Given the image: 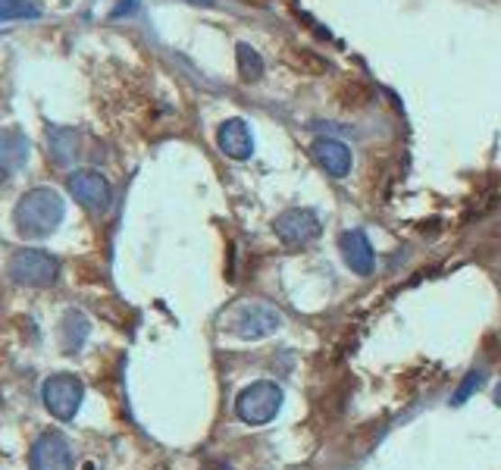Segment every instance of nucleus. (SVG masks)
<instances>
[{
  "label": "nucleus",
  "instance_id": "20e7f679",
  "mask_svg": "<svg viewBox=\"0 0 501 470\" xmlns=\"http://www.w3.org/2000/svg\"><path fill=\"white\" fill-rule=\"evenodd\" d=\"M282 408V389L269 380H257L245 386L235 399V414H239L241 423H250V427H263L269 423Z\"/></svg>",
  "mask_w": 501,
  "mask_h": 470
},
{
  "label": "nucleus",
  "instance_id": "a211bd4d",
  "mask_svg": "<svg viewBox=\"0 0 501 470\" xmlns=\"http://www.w3.org/2000/svg\"><path fill=\"white\" fill-rule=\"evenodd\" d=\"M496 405L501 408V382H498V386H496Z\"/></svg>",
  "mask_w": 501,
  "mask_h": 470
},
{
  "label": "nucleus",
  "instance_id": "423d86ee",
  "mask_svg": "<svg viewBox=\"0 0 501 470\" xmlns=\"http://www.w3.org/2000/svg\"><path fill=\"white\" fill-rule=\"evenodd\" d=\"M273 233L279 238L286 248H305V244H311L314 238H320L323 226H320V217L314 214V210H305V207H288L282 210L279 217L273 220Z\"/></svg>",
  "mask_w": 501,
  "mask_h": 470
},
{
  "label": "nucleus",
  "instance_id": "dca6fc26",
  "mask_svg": "<svg viewBox=\"0 0 501 470\" xmlns=\"http://www.w3.org/2000/svg\"><path fill=\"white\" fill-rule=\"evenodd\" d=\"M483 386H486V370H470V373H467L464 380H460L458 392L451 395V405L460 408L467 399H470L473 392H477V389H483Z\"/></svg>",
  "mask_w": 501,
  "mask_h": 470
},
{
  "label": "nucleus",
  "instance_id": "0eeeda50",
  "mask_svg": "<svg viewBox=\"0 0 501 470\" xmlns=\"http://www.w3.org/2000/svg\"><path fill=\"white\" fill-rule=\"evenodd\" d=\"M66 185H69V195L91 214H104L114 204V189L97 170H76L66 179Z\"/></svg>",
  "mask_w": 501,
  "mask_h": 470
},
{
  "label": "nucleus",
  "instance_id": "f03ea898",
  "mask_svg": "<svg viewBox=\"0 0 501 470\" xmlns=\"http://www.w3.org/2000/svg\"><path fill=\"white\" fill-rule=\"evenodd\" d=\"M279 327H282V314L267 301H241L235 308H229L226 317H223V329H229L232 336L248 342L269 339Z\"/></svg>",
  "mask_w": 501,
  "mask_h": 470
},
{
  "label": "nucleus",
  "instance_id": "1a4fd4ad",
  "mask_svg": "<svg viewBox=\"0 0 501 470\" xmlns=\"http://www.w3.org/2000/svg\"><path fill=\"white\" fill-rule=\"evenodd\" d=\"M339 251L345 257L348 270L358 276H370L376 270V254H373V244L367 242V235L360 229H348V233L339 235Z\"/></svg>",
  "mask_w": 501,
  "mask_h": 470
},
{
  "label": "nucleus",
  "instance_id": "9b49d317",
  "mask_svg": "<svg viewBox=\"0 0 501 470\" xmlns=\"http://www.w3.org/2000/svg\"><path fill=\"white\" fill-rule=\"evenodd\" d=\"M311 154L332 179H345L351 173V151H348V144L339 142V138H316L311 144Z\"/></svg>",
  "mask_w": 501,
  "mask_h": 470
},
{
  "label": "nucleus",
  "instance_id": "ddd939ff",
  "mask_svg": "<svg viewBox=\"0 0 501 470\" xmlns=\"http://www.w3.org/2000/svg\"><path fill=\"white\" fill-rule=\"evenodd\" d=\"M91 323L85 314H78V310H69V314L63 317V329H60V339H63V348L66 352H78L85 342V336H88Z\"/></svg>",
  "mask_w": 501,
  "mask_h": 470
},
{
  "label": "nucleus",
  "instance_id": "2eb2a0df",
  "mask_svg": "<svg viewBox=\"0 0 501 470\" xmlns=\"http://www.w3.org/2000/svg\"><path fill=\"white\" fill-rule=\"evenodd\" d=\"M235 63H239V76L245 78V82H257V78L263 76V60L250 44H239V48H235Z\"/></svg>",
  "mask_w": 501,
  "mask_h": 470
},
{
  "label": "nucleus",
  "instance_id": "6e6552de",
  "mask_svg": "<svg viewBox=\"0 0 501 470\" xmlns=\"http://www.w3.org/2000/svg\"><path fill=\"white\" fill-rule=\"evenodd\" d=\"M32 470H72L76 461H72V448L66 442L63 433L50 429V433H41L35 442H32Z\"/></svg>",
  "mask_w": 501,
  "mask_h": 470
},
{
  "label": "nucleus",
  "instance_id": "f257e3e1",
  "mask_svg": "<svg viewBox=\"0 0 501 470\" xmlns=\"http://www.w3.org/2000/svg\"><path fill=\"white\" fill-rule=\"evenodd\" d=\"M66 217V201L57 189L38 185V189L25 191L19 198L16 210H13V223H16L19 235L25 238H48L60 229Z\"/></svg>",
  "mask_w": 501,
  "mask_h": 470
},
{
  "label": "nucleus",
  "instance_id": "9d476101",
  "mask_svg": "<svg viewBox=\"0 0 501 470\" xmlns=\"http://www.w3.org/2000/svg\"><path fill=\"white\" fill-rule=\"evenodd\" d=\"M216 144L220 151L229 157V161H248L254 154V138H250V129L245 119H226V123L216 129Z\"/></svg>",
  "mask_w": 501,
  "mask_h": 470
},
{
  "label": "nucleus",
  "instance_id": "f8f14e48",
  "mask_svg": "<svg viewBox=\"0 0 501 470\" xmlns=\"http://www.w3.org/2000/svg\"><path fill=\"white\" fill-rule=\"evenodd\" d=\"M29 161V138L19 129H4L0 132V170L4 173H16Z\"/></svg>",
  "mask_w": 501,
  "mask_h": 470
},
{
  "label": "nucleus",
  "instance_id": "39448f33",
  "mask_svg": "<svg viewBox=\"0 0 501 470\" xmlns=\"http://www.w3.org/2000/svg\"><path fill=\"white\" fill-rule=\"evenodd\" d=\"M41 401L57 420H72L78 414L85 401V386L78 376L72 373H54L50 380H44L41 386Z\"/></svg>",
  "mask_w": 501,
  "mask_h": 470
},
{
  "label": "nucleus",
  "instance_id": "7ed1b4c3",
  "mask_svg": "<svg viewBox=\"0 0 501 470\" xmlns=\"http://www.w3.org/2000/svg\"><path fill=\"white\" fill-rule=\"evenodd\" d=\"M6 273L16 286H29V289H44L54 286L57 273H60V263L41 248H23L10 257L6 263Z\"/></svg>",
  "mask_w": 501,
  "mask_h": 470
},
{
  "label": "nucleus",
  "instance_id": "6ab92c4d",
  "mask_svg": "<svg viewBox=\"0 0 501 470\" xmlns=\"http://www.w3.org/2000/svg\"><path fill=\"white\" fill-rule=\"evenodd\" d=\"M191 4H214V0H191Z\"/></svg>",
  "mask_w": 501,
  "mask_h": 470
},
{
  "label": "nucleus",
  "instance_id": "4468645a",
  "mask_svg": "<svg viewBox=\"0 0 501 470\" xmlns=\"http://www.w3.org/2000/svg\"><path fill=\"white\" fill-rule=\"evenodd\" d=\"M38 0H0V23H23V19H41Z\"/></svg>",
  "mask_w": 501,
  "mask_h": 470
},
{
  "label": "nucleus",
  "instance_id": "f3484780",
  "mask_svg": "<svg viewBox=\"0 0 501 470\" xmlns=\"http://www.w3.org/2000/svg\"><path fill=\"white\" fill-rule=\"evenodd\" d=\"M129 10H135V0H125L123 6H116V10H114V16H123V13H129Z\"/></svg>",
  "mask_w": 501,
  "mask_h": 470
}]
</instances>
